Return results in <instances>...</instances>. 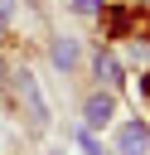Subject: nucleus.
<instances>
[{
	"label": "nucleus",
	"instance_id": "1",
	"mask_svg": "<svg viewBox=\"0 0 150 155\" xmlns=\"http://www.w3.org/2000/svg\"><path fill=\"white\" fill-rule=\"evenodd\" d=\"M15 97H19L24 116H29V126H48V107H44L39 82H34V73H29V68H19V73H15Z\"/></svg>",
	"mask_w": 150,
	"mask_h": 155
},
{
	"label": "nucleus",
	"instance_id": "2",
	"mask_svg": "<svg viewBox=\"0 0 150 155\" xmlns=\"http://www.w3.org/2000/svg\"><path fill=\"white\" fill-rule=\"evenodd\" d=\"M111 116H116V97H111V92H92V97H87V107H82L87 131H102Z\"/></svg>",
	"mask_w": 150,
	"mask_h": 155
},
{
	"label": "nucleus",
	"instance_id": "3",
	"mask_svg": "<svg viewBox=\"0 0 150 155\" xmlns=\"http://www.w3.org/2000/svg\"><path fill=\"white\" fill-rule=\"evenodd\" d=\"M145 150H150L145 121H126V126L116 131V155H145Z\"/></svg>",
	"mask_w": 150,
	"mask_h": 155
},
{
	"label": "nucleus",
	"instance_id": "4",
	"mask_svg": "<svg viewBox=\"0 0 150 155\" xmlns=\"http://www.w3.org/2000/svg\"><path fill=\"white\" fill-rule=\"evenodd\" d=\"M48 58H53L63 73H73V68H77V39H68V34L53 39V44H48Z\"/></svg>",
	"mask_w": 150,
	"mask_h": 155
},
{
	"label": "nucleus",
	"instance_id": "5",
	"mask_svg": "<svg viewBox=\"0 0 150 155\" xmlns=\"http://www.w3.org/2000/svg\"><path fill=\"white\" fill-rule=\"evenodd\" d=\"M92 68H97V78L111 87V82H121V63H116V53H106V48H97V58H92Z\"/></svg>",
	"mask_w": 150,
	"mask_h": 155
},
{
	"label": "nucleus",
	"instance_id": "6",
	"mask_svg": "<svg viewBox=\"0 0 150 155\" xmlns=\"http://www.w3.org/2000/svg\"><path fill=\"white\" fill-rule=\"evenodd\" d=\"M73 10H77V15H97V10H102V0H73Z\"/></svg>",
	"mask_w": 150,
	"mask_h": 155
},
{
	"label": "nucleus",
	"instance_id": "7",
	"mask_svg": "<svg viewBox=\"0 0 150 155\" xmlns=\"http://www.w3.org/2000/svg\"><path fill=\"white\" fill-rule=\"evenodd\" d=\"M82 150H87V155H102V145L92 140V131H82Z\"/></svg>",
	"mask_w": 150,
	"mask_h": 155
},
{
	"label": "nucleus",
	"instance_id": "8",
	"mask_svg": "<svg viewBox=\"0 0 150 155\" xmlns=\"http://www.w3.org/2000/svg\"><path fill=\"white\" fill-rule=\"evenodd\" d=\"M10 15H15V0H0V24H10Z\"/></svg>",
	"mask_w": 150,
	"mask_h": 155
}]
</instances>
